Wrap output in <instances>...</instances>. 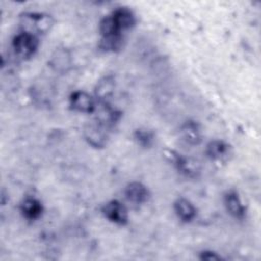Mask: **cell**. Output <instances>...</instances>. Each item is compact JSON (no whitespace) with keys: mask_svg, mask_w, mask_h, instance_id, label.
<instances>
[{"mask_svg":"<svg viewBox=\"0 0 261 261\" xmlns=\"http://www.w3.org/2000/svg\"><path fill=\"white\" fill-rule=\"evenodd\" d=\"M22 32L32 35L46 34L53 25V18L49 14L40 12H24L19 17Z\"/></svg>","mask_w":261,"mask_h":261,"instance_id":"1","label":"cell"},{"mask_svg":"<svg viewBox=\"0 0 261 261\" xmlns=\"http://www.w3.org/2000/svg\"><path fill=\"white\" fill-rule=\"evenodd\" d=\"M109 130L110 127L95 118L85 124L83 135L90 146L96 149H101L108 143Z\"/></svg>","mask_w":261,"mask_h":261,"instance_id":"2","label":"cell"},{"mask_svg":"<svg viewBox=\"0 0 261 261\" xmlns=\"http://www.w3.org/2000/svg\"><path fill=\"white\" fill-rule=\"evenodd\" d=\"M39 46L38 37L30 33L21 32L12 40V48L15 54L23 59L32 57Z\"/></svg>","mask_w":261,"mask_h":261,"instance_id":"3","label":"cell"},{"mask_svg":"<svg viewBox=\"0 0 261 261\" xmlns=\"http://www.w3.org/2000/svg\"><path fill=\"white\" fill-rule=\"evenodd\" d=\"M171 160L178 172L190 178H197L201 173V163L198 159L171 152Z\"/></svg>","mask_w":261,"mask_h":261,"instance_id":"4","label":"cell"},{"mask_svg":"<svg viewBox=\"0 0 261 261\" xmlns=\"http://www.w3.org/2000/svg\"><path fill=\"white\" fill-rule=\"evenodd\" d=\"M103 215L111 222L124 225L128 221V213L126 207L118 200H111L102 207Z\"/></svg>","mask_w":261,"mask_h":261,"instance_id":"5","label":"cell"},{"mask_svg":"<svg viewBox=\"0 0 261 261\" xmlns=\"http://www.w3.org/2000/svg\"><path fill=\"white\" fill-rule=\"evenodd\" d=\"M70 107L79 112L92 113L96 110V100L85 91H75L69 97Z\"/></svg>","mask_w":261,"mask_h":261,"instance_id":"6","label":"cell"},{"mask_svg":"<svg viewBox=\"0 0 261 261\" xmlns=\"http://www.w3.org/2000/svg\"><path fill=\"white\" fill-rule=\"evenodd\" d=\"M115 90V79L113 75L108 74L103 76L95 87V98L101 103H109V99L113 96Z\"/></svg>","mask_w":261,"mask_h":261,"instance_id":"7","label":"cell"},{"mask_svg":"<svg viewBox=\"0 0 261 261\" xmlns=\"http://www.w3.org/2000/svg\"><path fill=\"white\" fill-rule=\"evenodd\" d=\"M124 195L127 201L134 204H143L149 199V190L147 187L140 181L129 182L124 190Z\"/></svg>","mask_w":261,"mask_h":261,"instance_id":"8","label":"cell"},{"mask_svg":"<svg viewBox=\"0 0 261 261\" xmlns=\"http://www.w3.org/2000/svg\"><path fill=\"white\" fill-rule=\"evenodd\" d=\"M179 136L191 146H198L202 142V130L198 122L186 121L179 128Z\"/></svg>","mask_w":261,"mask_h":261,"instance_id":"9","label":"cell"},{"mask_svg":"<svg viewBox=\"0 0 261 261\" xmlns=\"http://www.w3.org/2000/svg\"><path fill=\"white\" fill-rule=\"evenodd\" d=\"M224 206L227 212L237 219H244L246 216V207L240 199V196L236 191H229L223 198Z\"/></svg>","mask_w":261,"mask_h":261,"instance_id":"10","label":"cell"},{"mask_svg":"<svg viewBox=\"0 0 261 261\" xmlns=\"http://www.w3.org/2000/svg\"><path fill=\"white\" fill-rule=\"evenodd\" d=\"M117 28L120 32L127 31L132 29L136 23V17L133 11L126 7H118L111 13Z\"/></svg>","mask_w":261,"mask_h":261,"instance_id":"11","label":"cell"},{"mask_svg":"<svg viewBox=\"0 0 261 261\" xmlns=\"http://www.w3.org/2000/svg\"><path fill=\"white\" fill-rule=\"evenodd\" d=\"M173 208L177 217L184 222L192 221L197 215L196 207L186 198H178L174 202Z\"/></svg>","mask_w":261,"mask_h":261,"instance_id":"12","label":"cell"},{"mask_svg":"<svg viewBox=\"0 0 261 261\" xmlns=\"http://www.w3.org/2000/svg\"><path fill=\"white\" fill-rule=\"evenodd\" d=\"M20 211L27 219L35 220L42 215L43 205L38 199L34 197H27L20 204Z\"/></svg>","mask_w":261,"mask_h":261,"instance_id":"13","label":"cell"},{"mask_svg":"<svg viewBox=\"0 0 261 261\" xmlns=\"http://www.w3.org/2000/svg\"><path fill=\"white\" fill-rule=\"evenodd\" d=\"M229 152V145L222 140H213L206 145L205 154L211 160H220Z\"/></svg>","mask_w":261,"mask_h":261,"instance_id":"14","label":"cell"},{"mask_svg":"<svg viewBox=\"0 0 261 261\" xmlns=\"http://www.w3.org/2000/svg\"><path fill=\"white\" fill-rule=\"evenodd\" d=\"M50 66L59 72L66 71L70 66V55L65 49H58L51 56Z\"/></svg>","mask_w":261,"mask_h":261,"instance_id":"15","label":"cell"},{"mask_svg":"<svg viewBox=\"0 0 261 261\" xmlns=\"http://www.w3.org/2000/svg\"><path fill=\"white\" fill-rule=\"evenodd\" d=\"M123 42H124L123 35L101 38L99 47L107 52H117L122 48Z\"/></svg>","mask_w":261,"mask_h":261,"instance_id":"16","label":"cell"},{"mask_svg":"<svg viewBox=\"0 0 261 261\" xmlns=\"http://www.w3.org/2000/svg\"><path fill=\"white\" fill-rule=\"evenodd\" d=\"M134 140L143 148H150L155 142V134L147 128H138L134 132Z\"/></svg>","mask_w":261,"mask_h":261,"instance_id":"17","label":"cell"},{"mask_svg":"<svg viewBox=\"0 0 261 261\" xmlns=\"http://www.w3.org/2000/svg\"><path fill=\"white\" fill-rule=\"evenodd\" d=\"M200 259L207 260V261H215V260H220L221 256L217 255V253L212 251H203L200 253Z\"/></svg>","mask_w":261,"mask_h":261,"instance_id":"18","label":"cell"}]
</instances>
